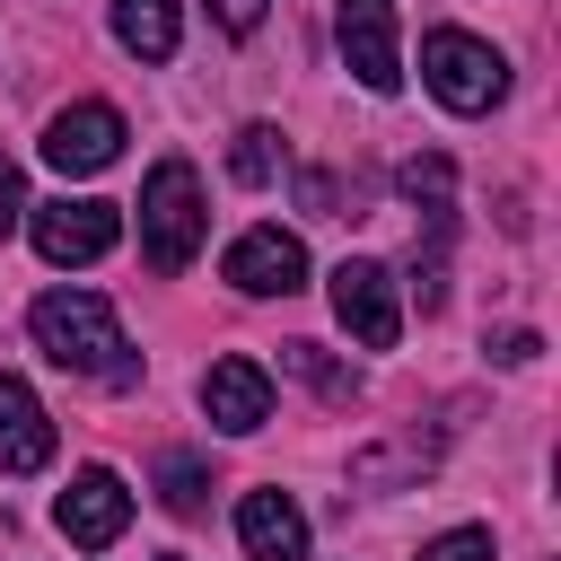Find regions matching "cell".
Segmentation results:
<instances>
[{
	"mask_svg": "<svg viewBox=\"0 0 561 561\" xmlns=\"http://www.w3.org/2000/svg\"><path fill=\"white\" fill-rule=\"evenodd\" d=\"M26 333H35V351H44L53 368H70V377H96V386H131V377H140V351L123 342V324H114V307H105L96 289H44V298L26 307Z\"/></svg>",
	"mask_w": 561,
	"mask_h": 561,
	"instance_id": "1",
	"label": "cell"
},
{
	"mask_svg": "<svg viewBox=\"0 0 561 561\" xmlns=\"http://www.w3.org/2000/svg\"><path fill=\"white\" fill-rule=\"evenodd\" d=\"M202 237H210V210H202L193 158H158L149 184H140V263H149L158 280H175V272L202 254Z\"/></svg>",
	"mask_w": 561,
	"mask_h": 561,
	"instance_id": "2",
	"label": "cell"
},
{
	"mask_svg": "<svg viewBox=\"0 0 561 561\" xmlns=\"http://www.w3.org/2000/svg\"><path fill=\"white\" fill-rule=\"evenodd\" d=\"M421 79H430V96H438L447 114H491V105L508 96L500 44H482V35H465V26H430V35H421Z\"/></svg>",
	"mask_w": 561,
	"mask_h": 561,
	"instance_id": "3",
	"label": "cell"
},
{
	"mask_svg": "<svg viewBox=\"0 0 561 561\" xmlns=\"http://www.w3.org/2000/svg\"><path fill=\"white\" fill-rule=\"evenodd\" d=\"M26 237H35V254L44 263H96V254H114V237H123V210L114 202H26Z\"/></svg>",
	"mask_w": 561,
	"mask_h": 561,
	"instance_id": "4",
	"label": "cell"
},
{
	"mask_svg": "<svg viewBox=\"0 0 561 561\" xmlns=\"http://www.w3.org/2000/svg\"><path fill=\"white\" fill-rule=\"evenodd\" d=\"M333 316H342V333H351L359 351H394V333H403L394 272H386V263H368V254H351V263L333 272Z\"/></svg>",
	"mask_w": 561,
	"mask_h": 561,
	"instance_id": "5",
	"label": "cell"
},
{
	"mask_svg": "<svg viewBox=\"0 0 561 561\" xmlns=\"http://www.w3.org/2000/svg\"><path fill=\"white\" fill-rule=\"evenodd\" d=\"M333 35H342V61L368 96H394L403 88V53H394V0H333Z\"/></svg>",
	"mask_w": 561,
	"mask_h": 561,
	"instance_id": "6",
	"label": "cell"
},
{
	"mask_svg": "<svg viewBox=\"0 0 561 561\" xmlns=\"http://www.w3.org/2000/svg\"><path fill=\"white\" fill-rule=\"evenodd\" d=\"M53 526H61L79 552H105V543L131 526V491H123V473H114V465H79L70 491L53 500Z\"/></svg>",
	"mask_w": 561,
	"mask_h": 561,
	"instance_id": "7",
	"label": "cell"
},
{
	"mask_svg": "<svg viewBox=\"0 0 561 561\" xmlns=\"http://www.w3.org/2000/svg\"><path fill=\"white\" fill-rule=\"evenodd\" d=\"M114 158H123V114H114V105H61V114L44 123V167L96 175V167H114Z\"/></svg>",
	"mask_w": 561,
	"mask_h": 561,
	"instance_id": "8",
	"label": "cell"
},
{
	"mask_svg": "<svg viewBox=\"0 0 561 561\" xmlns=\"http://www.w3.org/2000/svg\"><path fill=\"white\" fill-rule=\"evenodd\" d=\"M219 272H228L245 298H289V289H307V245H298L289 228H245Z\"/></svg>",
	"mask_w": 561,
	"mask_h": 561,
	"instance_id": "9",
	"label": "cell"
},
{
	"mask_svg": "<svg viewBox=\"0 0 561 561\" xmlns=\"http://www.w3.org/2000/svg\"><path fill=\"white\" fill-rule=\"evenodd\" d=\"M202 412H210V430H228V438H245V430H263L272 421V368L263 359H210L202 368Z\"/></svg>",
	"mask_w": 561,
	"mask_h": 561,
	"instance_id": "10",
	"label": "cell"
},
{
	"mask_svg": "<svg viewBox=\"0 0 561 561\" xmlns=\"http://www.w3.org/2000/svg\"><path fill=\"white\" fill-rule=\"evenodd\" d=\"M53 465V412L18 368H0V473H44Z\"/></svg>",
	"mask_w": 561,
	"mask_h": 561,
	"instance_id": "11",
	"label": "cell"
},
{
	"mask_svg": "<svg viewBox=\"0 0 561 561\" xmlns=\"http://www.w3.org/2000/svg\"><path fill=\"white\" fill-rule=\"evenodd\" d=\"M237 543L245 561H307V517L289 491H245L237 500Z\"/></svg>",
	"mask_w": 561,
	"mask_h": 561,
	"instance_id": "12",
	"label": "cell"
},
{
	"mask_svg": "<svg viewBox=\"0 0 561 561\" xmlns=\"http://www.w3.org/2000/svg\"><path fill=\"white\" fill-rule=\"evenodd\" d=\"M114 35H123V53H140V61H175L184 18H175V0H114Z\"/></svg>",
	"mask_w": 561,
	"mask_h": 561,
	"instance_id": "13",
	"label": "cell"
},
{
	"mask_svg": "<svg viewBox=\"0 0 561 561\" xmlns=\"http://www.w3.org/2000/svg\"><path fill=\"white\" fill-rule=\"evenodd\" d=\"M394 193H403L412 210H430V228L447 237V210H456V167H447L438 149H430V158H403V167H394Z\"/></svg>",
	"mask_w": 561,
	"mask_h": 561,
	"instance_id": "14",
	"label": "cell"
},
{
	"mask_svg": "<svg viewBox=\"0 0 561 561\" xmlns=\"http://www.w3.org/2000/svg\"><path fill=\"white\" fill-rule=\"evenodd\" d=\"M280 368H289V377H307L324 403H351V394H359V368H351V359H333L324 342H280Z\"/></svg>",
	"mask_w": 561,
	"mask_h": 561,
	"instance_id": "15",
	"label": "cell"
},
{
	"mask_svg": "<svg viewBox=\"0 0 561 561\" xmlns=\"http://www.w3.org/2000/svg\"><path fill=\"white\" fill-rule=\"evenodd\" d=\"M228 175H237V184H272V175H280V131H272V123H245L237 149H228Z\"/></svg>",
	"mask_w": 561,
	"mask_h": 561,
	"instance_id": "16",
	"label": "cell"
},
{
	"mask_svg": "<svg viewBox=\"0 0 561 561\" xmlns=\"http://www.w3.org/2000/svg\"><path fill=\"white\" fill-rule=\"evenodd\" d=\"M430 465V447L421 438H394V447H359L351 456V482H394V473H421Z\"/></svg>",
	"mask_w": 561,
	"mask_h": 561,
	"instance_id": "17",
	"label": "cell"
},
{
	"mask_svg": "<svg viewBox=\"0 0 561 561\" xmlns=\"http://www.w3.org/2000/svg\"><path fill=\"white\" fill-rule=\"evenodd\" d=\"M158 482H167V508H175V517H193V508H202V491H210V473H202L193 456H167V465H158Z\"/></svg>",
	"mask_w": 561,
	"mask_h": 561,
	"instance_id": "18",
	"label": "cell"
},
{
	"mask_svg": "<svg viewBox=\"0 0 561 561\" xmlns=\"http://www.w3.org/2000/svg\"><path fill=\"white\" fill-rule=\"evenodd\" d=\"M412 561H491V526H447V535H430Z\"/></svg>",
	"mask_w": 561,
	"mask_h": 561,
	"instance_id": "19",
	"label": "cell"
},
{
	"mask_svg": "<svg viewBox=\"0 0 561 561\" xmlns=\"http://www.w3.org/2000/svg\"><path fill=\"white\" fill-rule=\"evenodd\" d=\"M26 228V175H18V158L0 149V237H18Z\"/></svg>",
	"mask_w": 561,
	"mask_h": 561,
	"instance_id": "20",
	"label": "cell"
},
{
	"mask_svg": "<svg viewBox=\"0 0 561 561\" xmlns=\"http://www.w3.org/2000/svg\"><path fill=\"white\" fill-rule=\"evenodd\" d=\"M412 298H421V316H438L447 307V263L430 254V263H412Z\"/></svg>",
	"mask_w": 561,
	"mask_h": 561,
	"instance_id": "21",
	"label": "cell"
},
{
	"mask_svg": "<svg viewBox=\"0 0 561 561\" xmlns=\"http://www.w3.org/2000/svg\"><path fill=\"white\" fill-rule=\"evenodd\" d=\"M263 9H272V0H210V18H219L228 35H254V26H263Z\"/></svg>",
	"mask_w": 561,
	"mask_h": 561,
	"instance_id": "22",
	"label": "cell"
},
{
	"mask_svg": "<svg viewBox=\"0 0 561 561\" xmlns=\"http://www.w3.org/2000/svg\"><path fill=\"white\" fill-rule=\"evenodd\" d=\"M535 351H543V342H535L526 324H508V333H491V359H508V368H526Z\"/></svg>",
	"mask_w": 561,
	"mask_h": 561,
	"instance_id": "23",
	"label": "cell"
},
{
	"mask_svg": "<svg viewBox=\"0 0 561 561\" xmlns=\"http://www.w3.org/2000/svg\"><path fill=\"white\" fill-rule=\"evenodd\" d=\"M167 561H184V552H167Z\"/></svg>",
	"mask_w": 561,
	"mask_h": 561,
	"instance_id": "24",
	"label": "cell"
}]
</instances>
